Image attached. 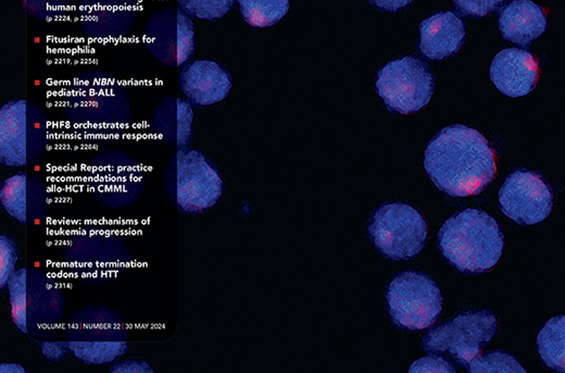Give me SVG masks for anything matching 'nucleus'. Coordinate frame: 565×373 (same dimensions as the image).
<instances>
[{
  "label": "nucleus",
  "mask_w": 565,
  "mask_h": 373,
  "mask_svg": "<svg viewBox=\"0 0 565 373\" xmlns=\"http://www.w3.org/2000/svg\"><path fill=\"white\" fill-rule=\"evenodd\" d=\"M427 175L444 194L467 197L480 194L497 173L495 153L477 129L454 124L428 142L424 154Z\"/></svg>",
  "instance_id": "f257e3e1"
},
{
  "label": "nucleus",
  "mask_w": 565,
  "mask_h": 373,
  "mask_svg": "<svg viewBox=\"0 0 565 373\" xmlns=\"http://www.w3.org/2000/svg\"><path fill=\"white\" fill-rule=\"evenodd\" d=\"M62 113L76 133L91 140L123 134L131 120L127 88L102 70H88L66 87Z\"/></svg>",
  "instance_id": "f03ea898"
},
{
  "label": "nucleus",
  "mask_w": 565,
  "mask_h": 373,
  "mask_svg": "<svg viewBox=\"0 0 565 373\" xmlns=\"http://www.w3.org/2000/svg\"><path fill=\"white\" fill-rule=\"evenodd\" d=\"M504 238L498 222L481 209L450 216L438 233V249L462 273L478 274L499 261Z\"/></svg>",
  "instance_id": "7ed1b4c3"
},
{
  "label": "nucleus",
  "mask_w": 565,
  "mask_h": 373,
  "mask_svg": "<svg viewBox=\"0 0 565 373\" xmlns=\"http://www.w3.org/2000/svg\"><path fill=\"white\" fill-rule=\"evenodd\" d=\"M7 289L16 328L37 341L54 339L65 310V296L54 278L38 268H20Z\"/></svg>",
  "instance_id": "20e7f679"
},
{
  "label": "nucleus",
  "mask_w": 565,
  "mask_h": 373,
  "mask_svg": "<svg viewBox=\"0 0 565 373\" xmlns=\"http://www.w3.org/2000/svg\"><path fill=\"white\" fill-rule=\"evenodd\" d=\"M163 178L165 190L176 208L196 214L212 208L224 192L217 169L199 150L189 146L176 149L167 160Z\"/></svg>",
  "instance_id": "39448f33"
},
{
  "label": "nucleus",
  "mask_w": 565,
  "mask_h": 373,
  "mask_svg": "<svg viewBox=\"0 0 565 373\" xmlns=\"http://www.w3.org/2000/svg\"><path fill=\"white\" fill-rule=\"evenodd\" d=\"M49 144V121L42 108L12 99L0 108V162L8 167L37 164Z\"/></svg>",
  "instance_id": "423d86ee"
},
{
  "label": "nucleus",
  "mask_w": 565,
  "mask_h": 373,
  "mask_svg": "<svg viewBox=\"0 0 565 373\" xmlns=\"http://www.w3.org/2000/svg\"><path fill=\"white\" fill-rule=\"evenodd\" d=\"M62 260L81 282L105 285L126 271L131 256L127 240L121 235L85 233L67 239Z\"/></svg>",
  "instance_id": "0eeeda50"
},
{
  "label": "nucleus",
  "mask_w": 565,
  "mask_h": 373,
  "mask_svg": "<svg viewBox=\"0 0 565 373\" xmlns=\"http://www.w3.org/2000/svg\"><path fill=\"white\" fill-rule=\"evenodd\" d=\"M88 173L93 197L108 208L131 206L145 191L147 172L143 165L121 149L99 150L89 163Z\"/></svg>",
  "instance_id": "6e6552de"
},
{
  "label": "nucleus",
  "mask_w": 565,
  "mask_h": 373,
  "mask_svg": "<svg viewBox=\"0 0 565 373\" xmlns=\"http://www.w3.org/2000/svg\"><path fill=\"white\" fill-rule=\"evenodd\" d=\"M391 322L400 328L418 331L432 325L442 310V295L427 274L404 271L397 274L386 291Z\"/></svg>",
  "instance_id": "1a4fd4ad"
},
{
  "label": "nucleus",
  "mask_w": 565,
  "mask_h": 373,
  "mask_svg": "<svg viewBox=\"0 0 565 373\" xmlns=\"http://www.w3.org/2000/svg\"><path fill=\"white\" fill-rule=\"evenodd\" d=\"M368 235L375 248L392 260H409L419 253L427 237V223L413 207L384 203L373 213Z\"/></svg>",
  "instance_id": "9d476101"
},
{
  "label": "nucleus",
  "mask_w": 565,
  "mask_h": 373,
  "mask_svg": "<svg viewBox=\"0 0 565 373\" xmlns=\"http://www.w3.org/2000/svg\"><path fill=\"white\" fill-rule=\"evenodd\" d=\"M375 87L391 112L410 114L429 102L435 78L426 62L406 55L384 65L377 73Z\"/></svg>",
  "instance_id": "9b49d317"
},
{
  "label": "nucleus",
  "mask_w": 565,
  "mask_h": 373,
  "mask_svg": "<svg viewBox=\"0 0 565 373\" xmlns=\"http://www.w3.org/2000/svg\"><path fill=\"white\" fill-rule=\"evenodd\" d=\"M497 332V316L490 310L467 311L427 332L423 348L428 353L449 352L463 368L481 352Z\"/></svg>",
  "instance_id": "f8f14e48"
},
{
  "label": "nucleus",
  "mask_w": 565,
  "mask_h": 373,
  "mask_svg": "<svg viewBox=\"0 0 565 373\" xmlns=\"http://www.w3.org/2000/svg\"><path fill=\"white\" fill-rule=\"evenodd\" d=\"M147 51L163 65L176 67L194 52V28L180 8H167L152 14L142 30Z\"/></svg>",
  "instance_id": "ddd939ff"
},
{
  "label": "nucleus",
  "mask_w": 565,
  "mask_h": 373,
  "mask_svg": "<svg viewBox=\"0 0 565 373\" xmlns=\"http://www.w3.org/2000/svg\"><path fill=\"white\" fill-rule=\"evenodd\" d=\"M499 206L517 224L532 225L551 213L553 190L539 172L516 169L499 190Z\"/></svg>",
  "instance_id": "4468645a"
},
{
  "label": "nucleus",
  "mask_w": 565,
  "mask_h": 373,
  "mask_svg": "<svg viewBox=\"0 0 565 373\" xmlns=\"http://www.w3.org/2000/svg\"><path fill=\"white\" fill-rule=\"evenodd\" d=\"M0 202L22 225L40 223L50 211L47 182L38 175L18 172L1 182Z\"/></svg>",
  "instance_id": "2eb2a0df"
},
{
  "label": "nucleus",
  "mask_w": 565,
  "mask_h": 373,
  "mask_svg": "<svg viewBox=\"0 0 565 373\" xmlns=\"http://www.w3.org/2000/svg\"><path fill=\"white\" fill-rule=\"evenodd\" d=\"M137 15L136 0H79L80 30L93 39H120L129 34Z\"/></svg>",
  "instance_id": "dca6fc26"
},
{
  "label": "nucleus",
  "mask_w": 565,
  "mask_h": 373,
  "mask_svg": "<svg viewBox=\"0 0 565 373\" xmlns=\"http://www.w3.org/2000/svg\"><path fill=\"white\" fill-rule=\"evenodd\" d=\"M129 330L124 314L104 304H90L74 311L65 326L66 340H127Z\"/></svg>",
  "instance_id": "f3484780"
},
{
  "label": "nucleus",
  "mask_w": 565,
  "mask_h": 373,
  "mask_svg": "<svg viewBox=\"0 0 565 373\" xmlns=\"http://www.w3.org/2000/svg\"><path fill=\"white\" fill-rule=\"evenodd\" d=\"M490 78L505 96L516 98L529 94L539 78L537 59L527 50L506 48L490 64Z\"/></svg>",
  "instance_id": "a211bd4d"
},
{
  "label": "nucleus",
  "mask_w": 565,
  "mask_h": 373,
  "mask_svg": "<svg viewBox=\"0 0 565 373\" xmlns=\"http://www.w3.org/2000/svg\"><path fill=\"white\" fill-rule=\"evenodd\" d=\"M179 86L192 105L205 107L228 96L231 76L215 61L196 60L187 63L180 71Z\"/></svg>",
  "instance_id": "6ab92c4d"
},
{
  "label": "nucleus",
  "mask_w": 565,
  "mask_h": 373,
  "mask_svg": "<svg viewBox=\"0 0 565 373\" xmlns=\"http://www.w3.org/2000/svg\"><path fill=\"white\" fill-rule=\"evenodd\" d=\"M465 40L464 22L451 11H441L419 25V50L434 61L454 55Z\"/></svg>",
  "instance_id": "aec40b11"
},
{
  "label": "nucleus",
  "mask_w": 565,
  "mask_h": 373,
  "mask_svg": "<svg viewBox=\"0 0 565 373\" xmlns=\"http://www.w3.org/2000/svg\"><path fill=\"white\" fill-rule=\"evenodd\" d=\"M192 104L179 97L166 96L154 107L150 132L175 149L189 145L192 136Z\"/></svg>",
  "instance_id": "412c9836"
},
{
  "label": "nucleus",
  "mask_w": 565,
  "mask_h": 373,
  "mask_svg": "<svg viewBox=\"0 0 565 373\" xmlns=\"http://www.w3.org/2000/svg\"><path fill=\"white\" fill-rule=\"evenodd\" d=\"M498 26L504 39L526 47L545 32L547 14L531 0H513L502 9Z\"/></svg>",
  "instance_id": "4be33fe9"
},
{
  "label": "nucleus",
  "mask_w": 565,
  "mask_h": 373,
  "mask_svg": "<svg viewBox=\"0 0 565 373\" xmlns=\"http://www.w3.org/2000/svg\"><path fill=\"white\" fill-rule=\"evenodd\" d=\"M538 352L551 370L565 371V315L550 319L540 330L536 340Z\"/></svg>",
  "instance_id": "5701e85b"
},
{
  "label": "nucleus",
  "mask_w": 565,
  "mask_h": 373,
  "mask_svg": "<svg viewBox=\"0 0 565 373\" xmlns=\"http://www.w3.org/2000/svg\"><path fill=\"white\" fill-rule=\"evenodd\" d=\"M68 351L88 365H109L128 350L127 340H67Z\"/></svg>",
  "instance_id": "b1692460"
},
{
  "label": "nucleus",
  "mask_w": 565,
  "mask_h": 373,
  "mask_svg": "<svg viewBox=\"0 0 565 373\" xmlns=\"http://www.w3.org/2000/svg\"><path fill=\"white\" fill-rule=\"evenodd\" d=\"M243 20L253 27L278 23L289 10V0H237Z\"/></svg>",
  "instance_id": "393cba45"
},
{
  "label": "nucleus",
  "mask_w": 565,
  "mask_h": 373,
  "mask_svg": "<svg viewBox=\"0 0 565 373\" xmlns=\"http://www.w3.org/2000/svg\"><path fill=\"white\" fill-rule=\"evenodd\" d=\"M469 373H525L514 356L506 351L494 350L477 356L465 368Z\"/></svg>",
  "instance_id": "a878e982"
},
{
  "label": "nucleus",
  "mask_w": 565,
  "mask_h": 373,
  "mask_svg": "<svg viewBox=\"0 0 565 373\" xmlns=\"http://www.w3.org/2000/svg\"><path fill=\"white\" fill-rule=\"evenodd\" d=\"M236 0H177L179 7L192 17L214 21L229 12Z\"/></svg>",
  "instance_id": "bb28decb"
},
{
  "label": "nucleus",
  "mask_w": 565,
  "mask_h": 373,
  "mask_svg": "<svg viewBox=\"0 0 565 373\" xmlns=\"http://www.w3.org/2000/svg\"><path fill=\"white\" fill-rule=\"evenodd\" d=\"M28 14L40 21L63 17L71 9L72 0H23Z\"/></svg>",
  "instance_id": "cd10ccee"
},
{
  "label": "nucleus",
  "mask_w": 565,
  "mask_h": 373,
  "mask_svg": "<svg viewBox=\"0 0 565 373\" xmlns=\"http://www.w3.org/2000/svg\"><path fill=\"white\" fill-rule=\"evenodd\" d=\"M17 248L13 238L0 235V288L5 289L10 277L16 270Z\"/></svg>",
  "instance_id": "c85d7f7f"
},
{
  "label": "nucleus",
  "mask_w": 565,
  "mask_h": 373,
  "mask_svg": "<svg viewBox=\"0 0 565 373\" xmlns=\"http://www.w3.org/2000/svg\"><path fill=\"white\" fill-rule=\"evenodd\" d=\"M455 9L463 16L482 17L497 10L505 0H452Z\"/></svg>",
  "instance_id": "c756f323"
},
{
  "label": "nucleus",
  "mask_w": 565,
  "mask_h": 373,
  "mask_svg": "<svg viewBox=\"0 0 565 373\" xmlns=\"http://www.w3.org/2000/svg\"><path fill=\"white\" fill-rule=\"evenodd\" d=\"M410 373L420 372H444L454 373L456 372L452 363L443 359L442 357L428 356L416 360L409 370Z\"/></svg>",
  "instance_id": "7c9ffc66"
},
{
  "label": "nucleus",
  "mask_w": 565,
  "mask_h": 373,
  "mask_svg": "<svg viewBox=\"0 0 565 373\" xmlns=\"http://www.w3.org/2000/svg\"><path fill=\"white\" fill-rule=\"evenodd\" d=\"M41 353L50 361H61L68 351V341L58 339H46L38 341Z\"/></svg>",
  "instance_id": "2f4dec72"
},
{
  "label": "nucleus",
  "mask_w": 565,
  "mask_h": 373,
  "mask_svg": "<svg viewBox=\"0 0 565 373\" xmlns=\"http://www.w3.org/2000/svg\"><path fill=\"white\" fill-rule=\"evenodd\" d=\"M110 373H153L150 364L141 359H127L112 364Z\"/></svg>",
  "instance_id": "473e14b6"
},
{
  "label": "nucleus",
  "mask_w": 565,
  "mask_h": 373,
  "mask_svg": "<svg viewBox=\"0 0 565 373\" xmlns=\"http://www.w3.org/2000/svg\"><path fill=\"white\" fill-rule=\"evenodd\" d=\"M373 5L382 11L397 12L406 7L413 0H368Z\"/></svg>",
  "instance_id": "72a5a7b5"
},
{
  "label": "nucleus",
  "mask_w": 565,
  "mask_h": 373,
  "mask_svg": "<svg viewBox=\"0 0 565 373\" xmlns=\"http://www.w3.org/2000/svg\"><path fill=\"white\" fill-rule=\"evenodd\" d=\"M23 365L13 362H2L0 364V373H27Z\"/></svg>",
  "instance_id": "f704fd0d"
}]
</instances>
